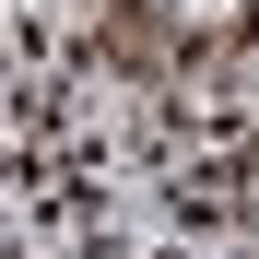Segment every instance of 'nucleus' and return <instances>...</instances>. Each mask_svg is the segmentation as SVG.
I'll list each match as a JSON object with an SVG mask.
<instances>
[{
  "mask_svg": "<svg viewBox=\"0 0 259 259\" xmlns=\"http://www.w3.org/2000/svg\"><path fill=\"white\" fill-rule=\"evenodd\" d=\"M165 12H177L189 35H224V24H236V0H165Z\"/></svg>",
  "mask_w": 259,
  "mask_h": 259,
  "instance_id": "obj_1",
  "label": "nucleus"
}]
</instances>
